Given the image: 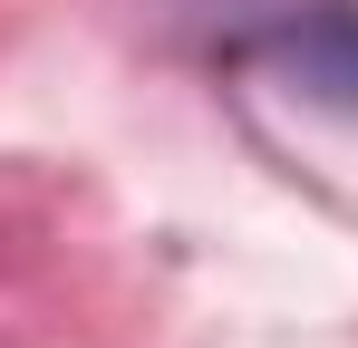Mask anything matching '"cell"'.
Returning a JSON list of instances; mask_svg holds the SVG:
<instances>
[{
    "mask_svg": "<svg viewBox=\"0 0 358 348\" xmlns=\"http://www.w3.org/2000/svg\"><path fill=\"white\" fill-rule=\"evenodd\" d=\"M262 49L281 58L310 97L358 107V10L349 0H291V10H271L262 20Z\"/></svg>",
    "mask_w": 358,
    "mask_h": 348,
    "instance_id": "cell-1",
    "label": "cell"
}]
</instances>
